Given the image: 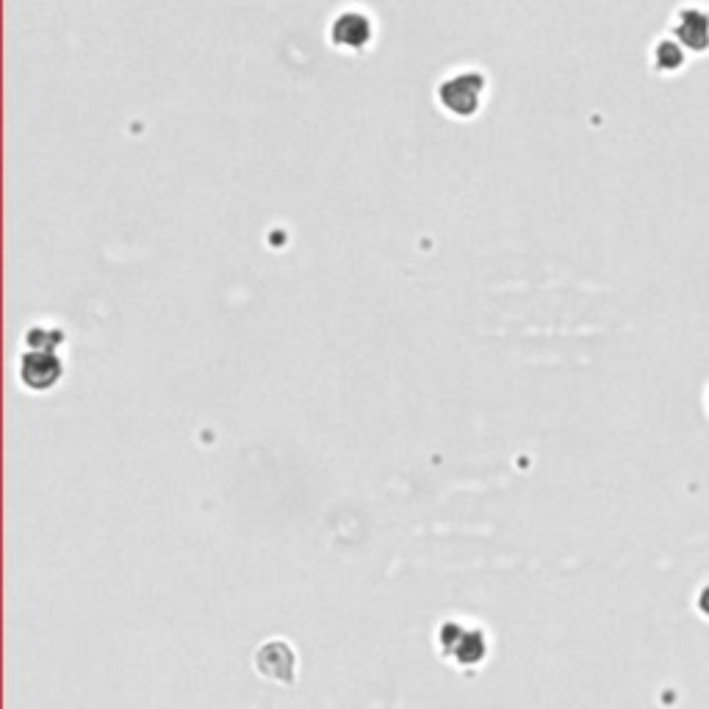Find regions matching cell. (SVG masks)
Segmentation results:
<instances>
[{
	"mask_svg": "<svg viewBox=\"0 0 709 709\" xmlns=\"http://www.w3.org/2000/svg\"><path fill=\"white\" fill-rule=\"evenodd\" d=\"M488 92V78L480 70H457V73L446 75L444 81L435 89L438 106L457 120H469L480 111L482 100Z\"/></svg>",
	"mask_w": 709,
	"mask_h": 709,
	"instance_id": "cell-1",
	"label": "cell"
},
{
	"mask_svg": "<svg viewBox=\"0 0 709 709\" xmlns=\"http://www.w3.org/2000/svg\"><path fill=\"white\" fill-rule=\"evenodd\" d=\"M374 20L363 9H344L333 17L330 23V42L338 50L347 53H361L372 45Z\"/></svg>",
	"mask_w": 709,
	"mask_h": 709,
	"instance_id": "cell-2",
	"label": "cell"
},
{
	"mask_svg": "<svg viewBox=\"0 0 709 709\" xmlns=\"http://www.w3.org/2000/svg\"><path fill=\"white\" fill-rule=\"evenodd\" d=\"M61 377V361L56 352L50 349H31L25 352L20 361V380L34 391H48L59 383Z\"/></svg>",
	"mask_w": 709,
	"mask_h": 709,
	"instance_id": "cell-3",
	"label": "cell"
}]
</instances>
